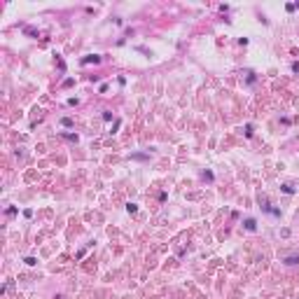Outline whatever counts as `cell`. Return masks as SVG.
<instances>
[{
    "label": "cell",
    "mask_w": 299,
    "mask_h": 299,
    "mask_svg": "<svg viewBox=\"0 0 299 299\" xmlns=\"http://www.w3.org/2000/svg\"><path fill=\"white\" fill-rule=\"evenodd\" d=\"M283 192H285V194H292V192H294V189H292L290 185H283Z\"/></svg>",
    "instance_id": "cell-5"
},
{
    "label": "cell",
    "mask_w": 299,
    "mask_h": 299,
    "mask_svg": "<svg viewBox=\"0 0 299 299\" xmlns=\"http://www.w3.org/2000/svg\"><path fill=\"white\" fill-rule=\"evenodd\" d=\"M126 210H129V213H136V210H138V206H136V203H129V206H126Z\"/></svg>",
    "instance_id": "cell-3"
},
{
    "label": "cell",
    "mask_w": 299,
    "mask_h": 299,
    "mask_svg": "<svg viewBox=\"0 0 299 299\" xmlns=\"http://www.w3.org/2000/svg\"><path fill=\"white\" fill-rule=\"evenodd\" d=\"M61 124H63V126H73V119H70V117H65V119L61 121Z\"/></svg>",
    "instance_id": "cell-4"
},
{
    "label": "cell",
    "mask_w": 299,
    "mask_h": 299,
    "mask_svg": "<svg viewBox=\"0 0 299 299\" xmlns=\"http://www.w3.org/2000/svg\"><path fill=\"white\" fill-rule=\"evenodd\" d=\"M98 61H101V56H96V54H94V56H84V59H82V63H98Z\"/></svg>",
    "instance_id": "cell-1"
},
{
    "label": "cell",
    "mask_w": 299,
    "mask_h": 299,
    "mask_svg": "<svg viewBox=\"0 0 299 299\" xmlns=\"http://www.w3.org/2000/svg\"><path fill=\"white\" fill-rule=\"evenodd\" d=\"M245 229H248V232H255V229H257L255 220H245Z\"/></svg>",
    "instance_id": "cell-2"
}]
</instances>
